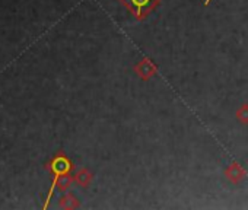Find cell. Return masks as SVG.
Listing matches in <instances>:
<instances>
[{
  "label": "cell",
  "instance_id": "cell-1",
  "mask_svg": "<svg viewBox=\"0 0 248 210\" xmlns=\"http://www.w3.org/2000/svg\"><path fill=\"white\" fill-rule=\"evenodd\" d=\"M138 21H145L161 3L162 0H118Z\"/></svg>",
  "mask_w": 248,
  "mask_h": 210
},
{
  "label": "cell",
  "instance_id": "cell-2",
  "mask_svg": "<svg viewBox=\"0 0 248 210\" xmlns=\"http://www.w3.org/2000/svg\"><path fill=\"white\" fill-rule=\"evenodd\" d=\"M133 72L136 73V76L143 80V82H149L156 73H158V66L154 63V60H151L149 57H143L140 59L135 66H133Z\"/></svg>",
  "mask_w": 248,
  "mask_h": 210
},
{
  "label": "cell",
  "instance_id": "cell-3",
  "mask_svg": "<svg viewBox=\"0 0 248 210\" xmlns=\"http://www.w3.org/2000/svg\"><path fill=\"white\" fill-rule=\"evenodd\" d=\"M50 169L53 171V174L56 175V180L60 177V175H64V174H69L72 169H73V164L69 161V158L63 153H59L53 158L51 161V165H50ZM54 180V182H56Z\"/></svg>",
  "mask_w": 248,
  "mask_h": 210
},
{
  "label": "cell",
  "instance_id": "cell-4",
  "mask_svg": "<svg viewBox=\"0 0 248 210\" xmlns=\"http://www.w3.org/2000/svg\"><path fill=\"white\" fill-rule=\"evenodd\" d=\"M223 175H225V178H226L231 184L238 185V184H241V182L247 178V171H245V169L242 168V165H239L238 162H232V164H229V165L225 168Z\"/></svg>",
  "mask_w": 248,
  "mask_h": 210
},
{
  "label": "cell",
  "instance_id": "cell-5",
  "mask_svg": "<svg viewBox=\"0 0 248 210\" xmlns=\"http://www.w3.org/2000/svg\"><path fill=\"white\" fill-rule=\"evenodd\" d=\"M92 178H93V175H92V172H91L88 168H80V169L76 172V175H75L76 182H78L80 187H83V188H86V187L91 184Z\"/></svg>",
  "mask_w": 248,
  "mask_h": 210
},
{
  "label": "cell",
  "instance_id": "cell-6",
  "mask_svg": "<svg viewBox=\"0 0 248 210\" xmlns=\"http://www.w3.org/2000/svg\"><path fill=\"white\" fill-rule=\"evenodd\" d=\"M60 206L63 209H76L79 207V200L73 194H67L60 200Z\"/></svg>",
  "mask_w": 248,
  "mask_h": 210
},
{
  "label": "cell",
  "instance_id": "cell-7",
  "mask_svg": "<svg viewBox=\"0 0 248 210\" xmlns=\"http://www.w3.org/2000/svg\"><path fill=\"white\" fill-rule=\"evenodd\" d=\"M235 117H236V120L241 123V124H244V126H248V104H242L241 107L236 110V113H235Z\"/></svg>",
  "mask_w": 248,
  "mask_h": 210
},
{
  "label": "cell",
  "instance_id": "cell-8",
  "mask_svg": "<svg viewBox=\"0 0 248 210\" xmlns=\"http://www.w3.org/2000/svg\"><path fill=\"white\" fill-rule=\"evenodd\" d=\"M72 181H73V180H72V177H70L69 174H64V175H60V177H59V178L56 180L54 185L57 184L60 190H67V188L70 187Z\"/></svg>",
  "mask_w": 248,
  "mask_h": 210
},
{
  "label": "cell",
  "instance_id": "cell-9",
  "mask_svg": "<svg viewBox=\"0 0 248 210\" xmlns=\"http://www.w3.org/2000/svg\"><path fill=\"white\" fill-rule=\"evenodd\" d=\"M210 2H212V0H204V5H206V6H209V5H210Z\"/></svg>",
  "mask_w": 248,
  "mask_h": 210
}]
</instances>
